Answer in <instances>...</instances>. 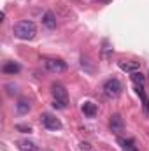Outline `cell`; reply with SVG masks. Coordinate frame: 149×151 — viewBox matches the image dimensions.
I'll return each instance as SVG.
<instances>
[{"label": "cell", "instance_id": "obj_1", "mask_svg": "<svg viewBox=\"0 0 149 151\" xmlns=\"http://www.w3.org/2000/svg\"><path fill=\"white\" fill-rule=\"evenodd\" d=\"M12 32H14V35L18 39L32 40V39L37 35V27H35V23L30 21V19H21V21H18V23L14 25Z\"/></svg>", "mask_w": 149, "mask_h": 151}, {"label": "cell", "instance_id": "obj_2", "mask_svg": "<svg viewBox=\"0 0 149 151\" xmlns=\"http://www.w3.org/2000/svg\"><path fill=\"white\" fill-rule=\"evenodd\" d=\"M51 91H53V97H54V104L53 106L56 109H65L69 106V91L65 90V86L60 84V83H53Z\"/></svg>", "mask_w": 149, "mask_h": 151}, {"label": "cell", "instance_id": "obj_3", "mask_svg": "<svg viewBox=\"0 0 149 151\" xmlns=\"http://www.w3.org/2000/svg\"><path fill=\"white\" fill-rule=\"evenodd\" d=\"M102 90H104V95H105V97H109V99H117V97L121 95V91H123V86H121L119 79L111 77V79H107V81L104 83Z\"/></svg>", "mask_w": 149, "mask_h": 151}, {"label": "cell", "instance_id": "obj_4", "mask_svg": "<svg viewBox=\"0 0 149 151\" xmlns=\"http://www.w3.org/2000/svg\"><path fill=\"white\" fill-rule=\"evenodd\" d=\"M40 123H42L47 130H60V128H62V121H60L56 116H53V114H49V113L40 114Z\"/></svg>", "mask_w": 149, "mask_h": 151}, {"label": "cell", "instance_id": "obj_5", "mask_svg": "<svg viewBox=\"0 0 149 151\" xmlns=\"http://www.w3.org/2000/svg\"><path fill=\"white\" fill-rule=\"evenodd\" d=\"M46 69L49 72H54V74H62L67 70V63L63 60H54V58H47L46 60Z\"/></svg>", "mask_w": 149, "mask_h": 151}, {"label": "cell", "instance_id": "obj_6", "mask_svg": "<svg viewBox=\"0 0 149 151\" xmlns=\"http://www.w3.org/2000/svg\"><path fill=\"white\" fill-rule=\"evenodd\" d=\"M109 128H111V132H114L116 135H119V134L125 132V121H123V118H121L119 114H112L111 116V119H109Z\"/></svg>", "mask_w": 149, "mask_h": 151}, {"label": "cell", "instance_id": "obj_7", "mask_svg": "<svg viewBox=\"0 0 149 151\" xmlns=\"http://www.w3.org/2000/svg\"><path fill=\"white\" fill-rule=\"evenodd\" d=\"M119 69L125 70V72H137L140 69V63L139 62H132V60H121L119 62Z\"/></svg>", "mask_w": 149, "mask_h": 151}, {"label": "cell", "instance_id": "obj_8", "mask_svg": "<svg viewBox=\"0 0 149 151\" xmlns=\"http://www.w3.org/2000/svg\"><path fill=\"white\" fill-rule=\"evenodd\" d=\"M81 111L84 113V116H88V118H95L97 113H98V107H97V104H93V102H84L82 106H81Z\"/></svg>", "mask_w": 149, "mask_h": 151}, {"label": "cell", "instance_id": "obj_9", "mask_svg": "<svg viewBox=\"0 0 149 151\" xmlns=\"http://www.w3.org/2000/svg\"><path fill=\"white\" fill-rule=\"evenodd\" d=\"M19 70H21V65L16 63V62H5V63L2 65V72H4V74L14 76V74H18Z\"/></svg>", "mask_w": 149, "mask_h": 151}, {"label": "cell", "instance_id": "obj_10", "mask_svg": "<svg viewBox=\"0 0 149 151\" xmlns=\"http://www.w3.org/2000/svg\"><path fill=\"white\" fill-rule=\"evenodd\" d=\"M42 23H44V27H47V28H56V18H54V14L51 12V11H47L44 16H42Z\"/></svg>", "mask_w": 149, "mask_h": 151}, {"label": "cell", "instance_id": "obj_11", "mask_svg": "<svg viewBox=\"0 0 149 151\" xmlns=\"http://www.w3.org/2000/svg\"><path fill=\"white\" fill-rule=\"evenodd\" d=\"M30 100L28 99H19L18 100V104H16V111H18V114H27L28 111H30Z\"/></svg>", "mask_w": 149, "mask_h": 151}, {"label": "cell", "instance_id": "obj_12", "mask_svg": "<svg viewBox=\"0 0 149 151\" xmlns=\"http://www.w3.org/2000/svg\"><path fill=\"white\" fill-rule=\"evenodd\" d=\"M119 142H121L123 151H139V150H137V146L133 144V141H132V139H121Z\"/></svg>", "mask_w": 149, "mask_h": 151}, {"label": "cell", "instance_id": "obj_13", "mask_svg": "<svg viewBox=\"0 0 149 151\" xmlns=\"http://www.w3.org/2000/svg\"><path fill=\"white\" fill-rule=\"evenodd\" d=\"M132 81H133V84L135 86H139V84H146V77H144V74L142 72H132Z\"/></svg>", "mask_w": 149, "mask_h": 151}, {"label": "cell", "instance_id": "obj_14", "mask_svg": "<svg viewBox=\"0 0 149 151\" xmlns=\"http://www.w3.org/2000/svg\"><path fill=\"white\" fill-rule=\"evenodd\" d=\"M19 148L23 151H35L37 148H35V144H32V142H27V141H21L19 142Z\"/></svg>", "mask_w": 149, "mask_h": 151}, {"label": "cell", "instance_id": "obj_15", "mask_svg": "<svg viewBox=\"0 0 149 151\" xmlns=\"http://www.w3.org/2000/svg\"><path fill=\"white\" fill-rule=\"evenodd\" d=\"M5 88H7V93H9V95H14V93H18V90H16L18 86H16V84H7Z\"/></svg>", "mask_w": 149, "mask_h": 151}, {"label": "cell", "instance_id": "obj_16", "mask_svg": "<svg viewBox=\"0 0 149 151\" xmlns=\"http://www.w3.org/2000/svg\"><path fill=\"white\" fill-rule=\"evenodd\" d=\"M16 128H18L19 132H25V134H27V132H32V128L27 127V125H16Z\"/></svg>", "mask_w": 149, "mask_h": 151}, {"label": "cell", "instance_id": "obj_17", "mask_svg": "<svg viewBox=\"0 0 149 151\" xmlns=\"http://www.w3.org/2000/svg\"><path fill=\"white\" fill-rule=\"evenodd\" d=\"M81 148H82V150H90V144H86V142H82V144H81Z\"/></svg>", "mask_w": 149, "mask_h": 151}]
</instances>
